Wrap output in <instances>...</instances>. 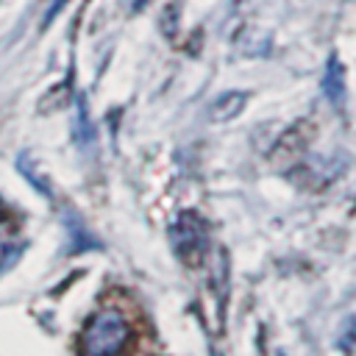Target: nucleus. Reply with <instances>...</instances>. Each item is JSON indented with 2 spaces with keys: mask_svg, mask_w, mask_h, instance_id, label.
<instances>
[{
  "mask_svg": "<svg viewBox=\"0 0 356 356\" xmlns=\"http://www.w3.org/2000/svg\"><path fill=\"white\" fill-rule=\"evenodd\" d=\"M245 106H248V92H239V89L222 92V95L211 103L209 120H211V122H228V120H234L236 114H242Z\"/></svg>",
  "mask_w": 356,
  "mask_h": 356,
  "instance_id": "3",
  "label": "nucleus"
},
{
  "mask_svg": "<svg viewBox=\"0 0 356 356\" xmlns=\"http://www.w3.org/2000/svg\"><path fill=\"white\" fill-rule=\"evenodd\" d=\"M75 139H78L81 147L95 142V134H92V125H89L86 108H83V100H78V106H75Z\"/></svg>",
  "mask_w": 356,
  "mask_h": 356,
  "instance_id": "6",
  "label": "nucleus"
},
{
  "mask_svg": "<svg viewBox=\"0 0 356 356\" xmlns=\"http://www.w3.org/2000/svg\"><path fill=\"white\" fill-rule=\"evenodd\" d=\"M0 211H3V203H0Z\"/></svg>",
  "mask_w": 356,
  "mask_h": 356,
  "instance_id": "10",
  "label": "nucleus"
},
{
  "mask_svg": "<svg viewBox=\"0 0 356 356\" xmlns=\"http://www.w3.org/2000/svg\"><path fill=\"white\" fill-rule=\"evenodd\" d=\"M128 339H131V328H128L125 317L114 309L97 312L81 337L86 356H120L125 350Z\"/></svg>",
  "mask_w": 356,
  "mask_h": 356,
  "instance_id": "1",
  "label": "nucleus"
},
{
  "mask_svg": "<svg viewBox=\"0 0 356 356\" xmlns=\"http://www.w3.org/2000/svg\"><path fill=\"white\" fill-rule=\"evenodd\" d=\"M64 222H67L70 248H72L75 253H78V250H89V248H100V245H97V239L89 234V228L83 225V220H81V214H78V211L67 209V214H64Z\"/></svg>",
  "mask_w": 356,
  "mask_h": 356,
  "instance_id": "5",
  "label": "nucleus"
},
{
  "mask_svg": "<svg viewBox=\"0 0 356 356\" xmlns=\"http://www.w3.org/2000/svg\"><path fill=\"white\" fill-rule=\"evenodd\" d=\"M25 245L22 242H11V239H0V273L11 270L19 259H22Z\"/></svg>",
  "mask_w": 356,
  "mask_h": 356,
  "instance_id": "7",
  "label": "nucleus"
},
{
  "mask_svg": "<svg viewBox=\"0 0 356 356\" xmlns=\"http://www.w3.org/2000/svg\"><path fill=\"white\" fill-rule=\"evenodd\" d=\"M17 167H19V172H22V175H25V178H28V181H31V184H33V186L42 192V195H47V197L53 195V192H50V184H47V178H42V175L36 172V167L31 164V159H28V156H19Z\"/></svg>",
  "mask_w": 356,
  "mask_h": 356,
  "instance_id": "8",
  "label": "nucleus"
},
{
  "mask_svg": "<svg viewBox=\"0 0 356 356\" xmlns=\"http://www.w3.org/2000/svg\"><path fill=\"white\" fill-rule=\"evenodd\" d=\"M323 92H325L328 103L342 106V100H345V67L339 64L337 56H331L328 64H325V72H323Z\"/></svg>",
  "mask_w": 356,
  "mask_h": 356,
  "instance_id": "4",
  "label": "nucleus"
},
{
  "mask_svg": "<svg viewBox=\"0 0 356 356\" xmlns=\"http://www.w3.org/2000/svg\"><path fill=\"white\" fill-rule=\"evenodd\" d=\"M170 245L184 264H197L209 248V228L197 211H181L170 225Z\"/></svg>",
  "mask_w": 356,
  "mask_h": 356,
  "instance_id": "2",
  "label": "nucleus"
},
{
  "mask_svg": "<svg viewBox=\"0 0 356 356\" xmlns=\"http://www.w3.org/2000/svg\"><path fill=\"white\" fill-rule=\"evenodd\" d=\"M125 3V11H131V14H136V11H145L153 0H122Z\"/></svg>",
  "mask_w": 356,
  "mask_h": 356,
  "instance_id": "9",
  "label": "nucleus"
}]
</instances>
